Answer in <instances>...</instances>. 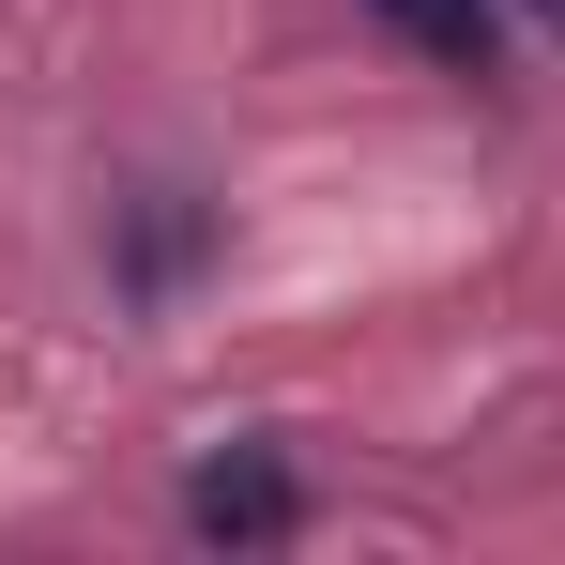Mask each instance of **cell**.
<instances>
[{
  "mask_svg": "<svg viewBox=\"0 0 565 565\" xmlns=\"http://www.w3.org/2000/svg\"><path fill=\"white\" fill-rule=\"evenodd\" d=\"M184 520L214 535V551H276L290 520H306V489H290L276 444H230V459H199V473H184Z\"/></svg>",
  "mask_w": 565,
  "mask_h": 565,
  "instance_id": "obj_1",
  "label": "cell"
},
{
  "mask_svg": "<svg viewBox=\"0 0 565 565\" xmlns=\"http://www.w3.org/2000/svg\"><path fill=\"white\" fill-rule=\"evenodd\" d=\"M367 15L397 46H428L444 77H489V62H504V0H367Z\"/></svg>",
  "mask_w": 565,
  "mask_h": 565,
  "instance_id": "obj_2",
  "label": "cell"
}]
</instances>
